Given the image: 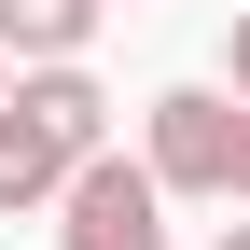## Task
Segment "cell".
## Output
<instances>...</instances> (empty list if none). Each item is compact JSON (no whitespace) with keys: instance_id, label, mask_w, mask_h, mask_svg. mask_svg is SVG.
I'll list each match as a JSON object with an SVG mask.
<instances>
[{"instance_id":"7","label":"cell","mask_w":250,"mask_h":250,"mask_svg":"<svg viewBox=\"0 0 250 250\" xmlns=\"http://www.w3.org/2000/svg\"><path fill=\"white\" fill-rule=\"evenodd\" d=\"M236 208H250V153H236Z\"/></svg>"},{"instance_id":"2","label":"cell","mask_w":250,"mask_h":250,"mask_svg":"<svg viewBox=\"0 0 250 250\" xmlns=\"http://www.w3.org/2000/svg\"><path fill=\"white\" fill-rule=\"evenodd\" d=\"M139 153L167 195H223L236 208V153H250V98L236 83H167V98L139 111Z\"/></svg>"},{"instance_id":"1","label":"cell","mask_w":250,"mask_h":250,"mask_svg":"<svg viewBox=\"0 0 250 250\" xmlns=\"http://www.w3.org/2000/svg\"><path fill=\"white\" fill-rule=\"evenodd\" d=\"M111 153V98H98V70H14V98H0V223L14 208H56L83 167Z\"/></svg>"},{"instance_id":"5","label":"cell","mask_w":250,"mask_h":250,"mask_svg":"<svg viewBox=\"0 0 250 250\" xmlns=\"http://www.w3.org/2000/svg\"><path fill=\"white\" fill-rule=\"evenodd\" d=\"M223 83L250 98V0H236V28H223Z\"/></svg>"},{"instance_id":"4","label":"cell","mask_w":250,"mask_h":250,"mask_svg":"<svg viewBox=\"0 0 250 250\" xmlns=\"http://www.w3.org/2000/svg\"><path fill=\"white\" fill-rule=\"evenodd\" d=\"M98 14L111 0H0V56H14V70H70V56L98 42Z\"/></svg>"},{"instance_id":"3","label":"cell","mask_w":250,"mask_h":250,"mask_svg":"<svg viewBox=\"0 0 250 250\" xmlns=\"http://www.w3.org/2000/svg\"><path fill=\"white\" fill-rule=\"evenodd\" d=\"M56 250H167V181H153V153H98V167L56 195Z\"/></svg>"},{"instance_id":"8","label":"cell","mask_w":250,"mask_h":250,"mask_svg":"<svg viewBox=\"0 0 250 250\" xmlns=\"http://www.w3.org/2000/svg\"><path fill=\"white\" fill-rule=\"evenodd\" d=\"M0 98H14V56H0Z\"/></svg>"},{"instance_id":"6","label":"cell","mask_w":250,"mask_h":250,"mask_svg":"<svg viewBox=\"0 0 250 250\" xmlns=\"http://www.w3.org/2000/svg\"><path fill=\"white\" fill-rule=\"evenodd\" d=\"M208 250H250V208H236V223H223V236H208Z\"/></svg>"}]
</instances>
